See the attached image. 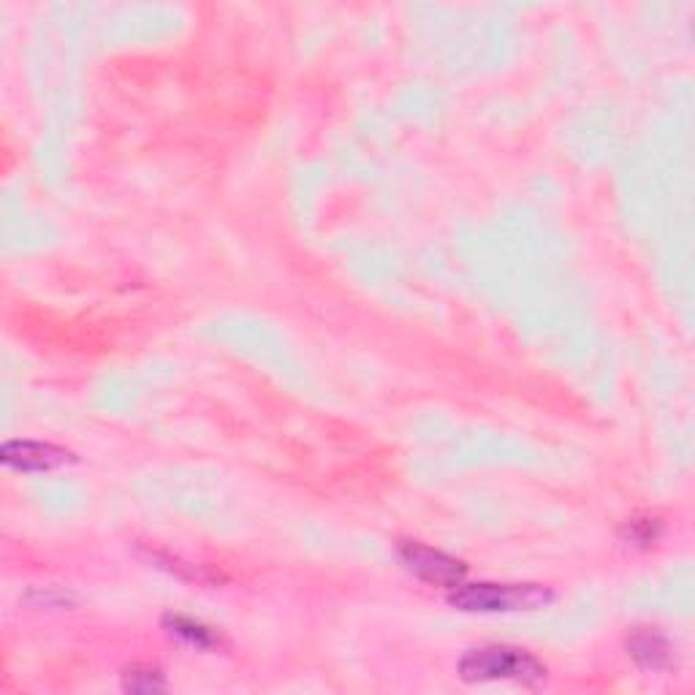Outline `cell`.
<instances>
[{"label":"cell","instance_id":"277c9868","mask_svg":"<svg viewBox=\"0 0 695 695\" xmlns=\"http://www.w3.org/2000/svg\"><path fill=\"white\" fill-rule=\"evenodd\" d=\"M5 468L25 470V473H42V470L63 468L66 462H74V453L60 446L38 444V440H11L0 451Z\"/></svg>","mask_w":695,"mask_h":695},{"label":"cell","instance_id":"8992f818","mask_svg":"<svg viewBox=\"0 0 695 695\" xmlns=\"http://www.w3.org/2000/svg\"><path fill=\"white\" fill-rule=\"evenodd\" d=\"M166 625H169L171 634H175L177 639L188 641V644H197L201 649H210V647L221 644V636H217L215 630L206 628V625H201V623H193V619L169 617L166 619Z\"/></svg>","mask_w":695,"mask_h":695},{"label":"cell","instance_id":"7a4b0ae2","mask_svg":"<svg viewBox=\"0 0 695 695\" xmlns=\"http://www.w3.org/2000/svg\"><path fill=\"white\" fill-rule=\"evenodd\" d=\"M551 590L541 584H457L448 603L459 612L497 614V612H533L547 606Z\"/></svg>","mask_w":695,"mask_h":695},{"label":"cell","instance_id":"ba28073f","mask_svg":"<svg viewBox=\"0 0 695 695\" xmlns=\"http://www.w3.org/2000/svg\"><path fill=\"white\" fill-rule=\"evenodd\" d=\"M628 536H630V541L634 543H652V541H658V536H660V525H658V519H636V522H630L628 525Z\"/></svg>","mask_w":695,"mask_h":695},{"label":"cell","instance_id":"5b68a950","mask_svg":"<svg viewBox=\"0 0 695 695\" xmlns=\"http://www.w3.org/2000/svg\"><path fill=\"white\" fill-rule=\"evenodd\" d=\"M628 649L636 663L644 665V669H663L671 660L669 641L660 634H654V630H639L636 636H630Z\"/></svg>","mask_w":695,"mask_h":695},{"label":"cell","instance_id":"3957f363","mask_svg":"<svg viewBox=\"0 0 695 695\" xmlns=\"http://www.w3.org/2000/svg\"><path fill=\"white\" fill-rule=\"evenodd\" d=\"M400 560L413 576H418L427 584H438V587L453 590L468 576V565L462 560L416 541L400 543Z\"/></svg>","mask_w":695,"mask_h":695},{"label":"cell","instance_id":"6da1fadb","mask_svg":"<svg viewBox=\"0 0 695 695\" xmlns=\"http://www.w3.org/2000/svg\"><path fill=\"white\" fill-rule=\"evenodd\" d=\"M459 674L464 682L511 680L522 685H538L547 680V665L519 647H481L464 654Z\"/></svg>","mask_w":695,"mask_h":695},{"label":"cell","instance_id":"52a82bcc","mask_svg":"<svg viewBox=\"0 0 695 695\" xmlns=\"http://www.w3.org/2000/svg\"><path fill=\"white\" fill-rule=\"evenodd\" d=\"M123 687L128 693H160L166 691V680L158 669H149V665H136V669H128L123 674Z\"/></svg>","mask_w":695,"mask_h":695}]
</instances>
